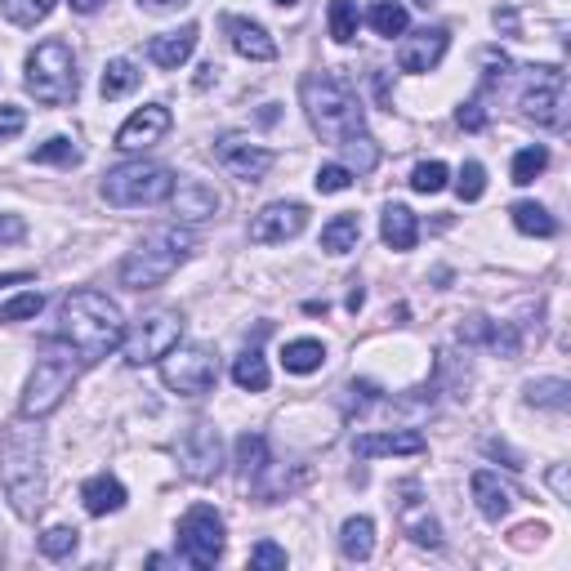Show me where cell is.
Masks as SVG:
<instances>
[{
    "label": "cell",
    "instance_id": "ba28073f",
    "mask_svg": "<svg viewBox=\"0 0 571 571\" xmlns=\"http://www.w3.org/2000/svg\"><path fill=\"white\" fill-rule=\"evenodd\" d=\"M518 108L540 130H567V112H571L567 72L562 67H527V86L518 95Z\"/></svg>",
    "mask_w": 571,
    "mask_h": 571
},
{
    "label": "cell",
    "instance_id": "5bb4252c",
    "mask_svg": "<svg viewBox=\"0 0 571 571\" xmlns=\"http://www.w3.org/2000/svg\"><path fill=\"white\" fill-rule=\"evenodd\" d=\"M397 527L402 536H411L420 549H442V527L429 514V501H420V486L416 482H402L397 486Z\"/></svg>",
    "mask_w": 571,
    "mask_h": 571
},
{
    "label": "cell",
    "instance_id": "3957f363",
    "mask_svg": "<svg viewBox=\"0 0 571 571\" xmlns=\"http://www.w3.org/2000/svg\"><path fill=\"white\" fill-rule=\"evenodd\" d=\"M299 99L308 112V125L326 139V143H344L349 134L366 130V112L362 99L349 90V80L336 72H308L299 80Z\"/></svg>",
    "mask_w": 571,
    "mask_h": 571
},
{
    "label": "cell",
    "instance_id": "db71d44e",
    "mask_svg": "<svg viewBox=\"0 0 571 571\" xmlns=\"http://www.w3.org/2000/svg\"><path fill=\"white\" fill-rule=\"evenodd\" d=\"M23 282H32V273H0V290H6V286H23Z\"/></svg>",
    "mask_w": 571,
    "mask_h": 571
},
{
    "label": "cell",
    "instance_id": "5b68a950",
    "mask_svg": "<svg viewBox=\"0 0 571 571\" xmlns=\"http://www.w3.org/2000/svg\"><path fill=\"white\" fill-rule=\"evenodd\" d=\"M76 371H80L76 353H72L63 340H50L45 353H41V362H36V371H32V380H28V388H23L19 416H28V420L54 416L58 406L67 402L72 384H76Z\"/></svg>",
    "mask_w": 571,
    "mask_h": 571
},
{
    "label": "cell",
    "instance_id": "4dcf8cb0",
    "mask_svg": "<svg viewBox=\"0 0 571 571\" xmlns=\"http://www.w3.org/2000/svg\"><path fill=\"white\" fill-rule=\"evenodd\" d=\"M371 28H375V36L393 41V36H402L406 28H411V14H406L402 0H375V6H371Z\"/></svg>",
    "mask_w": 571,
    "mask_h": 571
},
{
    "label": "cell",
    "instance_id": "7bdbcfd3",
    "mask_svg": "<svg viewBox=\"0 0 571 571\" xmlns=\"http://www.w3.org/2000/svg\"><path fill=\"white\" fill-rule=\"evenodd\" d=\"M455 193H460V201H477V197L486 193V171L477 166V161H464V166H460Z\"/></svg>",
    "mask_w": 571,
    "mask_h": 571
},
{
    "label": "cell",
    "instance_id": "836d02e7",
    "mask_svg": "<svg viewBox=\"0 0 571 571\" xmlns=\"http://www.w3.org/2000/svg\"><path fill=\"white\" fill-rule=\"evenodd\" d=\"M344 166L353 171V175H371L375 166H380V147H375V139L362 130V134H349L344 143Z\"/></svg>",
    "mask_w": 571,
    "mask_h": 571
},
{
    "label": "cell",
    "instance_id": "7402d4cb",
    "mask_svg": "<svg viewBox=\"0 0 571 571\" xmlns=\"http://www.w3.org/2000/svg\"><path fill=\"white\" fill-rule=\"evenodd\" d=\"M197 41H201L197 23H184L179 32H161V36H152V41H147V58H152L156 67L175 72V67H184V63L197 54Z\"/></svg>",
    "mask_w": 571,
    "mask_h": 571
},
{
    "label": "cell",
    "instance_id": "6f0895ef",
    "mask_svg": "<svg viewBox=\"0 0 571 571\" xmlns=\"http://www.w3.org/2000/svg\"><path fill=\"white\" fill-rule=\"evenodd\" d=\"M273 6H282V10H295V6H299V0H273Z\"/></svg>",
    "mask_w": 571,
    "mask_h": 571
},
{
    "label": "cell",
    "instance_id": "f1b7e54d",
    "mask_svg": "<svg viewBox=\"0 0 571 571\" xmlns=\"http://www.w3.org/2000/svg\"><path fill=\"white\" fill-rule=\"evenodd\" d=\"M509 219H514V228L527 232V237H553V232H558V219H553L540 201H514V206H509Z\"/></svg>",
    "mask_w": 571,
    "mask_h": 571
},
{
    "label": "cell",
    "instance_id": "7a4b0ae2",
    "mask_svg": "<svg viewBox=\"0 0 571 571\" xmlns=\"http://www.w3.org/2000/svg\"><path fill=\"white\" fill-rule=\"evenodd\" d=\"M0 486L19 518H36L45 509V429L41 420L19 416L0 433Z\"/></svg>",
    "mask_w": 571,
    "mask_h": 571
},
{
    "label": "cell",
    "instance_id": "ffe728a7",
    "mask_svg": "<svg viewBox=\"0 0 571 571\" xmlns=\"http://www.w3.org/2000/svg\"><path fill=\"white\" fill-rule=\"evenodd\" d=\"M223 32H228V41H232V50H237L241 58H251V63H273V58H277V41H273L268 28L255 23V19L228 14V19H223Z\"/></svg>",
    "mask_w": 571,
    "mask_h": 571
},
{
    "label": "cell",
    "instance_id": "4fadbf2b",
    "mask_svg": "<svg viewBox=\"0 0 571 571\" xmlns=\"http://www.w3.org/2000/svg\"><path fill=\"white\" fill-rule=\"evenodd\" d=\"M215 161L232 175V179H241V184H260L268 171H273V152L268 147H260V143H251V139H241V134H219L215 139Z\"/></svg>",
    "mask_w": 571,
    "mask_h": 571
},
{
    "label": "cell",
    "instance_id": "9f6ffc18",
    "mask_svg": "<svg viewBox=\"0 0 571 571\" xmlns=\"http://www.w3.org/2000/svg\"><path fill=\"white\" fill-rule=\"evenodd\" d=\"M260 121H264V125H273V121H277V103H268V108L260 112Z\"/></svg>",
    "mask_w": 571,
    "mask_h": 571
},
{
    "label": "cell",
    "instance_id": "ee69618b",
    "mask_svg": "<svg viewBox=\"0 0 571 571\" xmlns=\"http://www.w3.org/2000/svg\"><path fill=\"white\" fill-rule=\"evenodd\" d=\"M251 567H255V571H277V567H286V549L273 545V540H260V545L251 549Z\"/></svg>",
    "mask_w": 571,
    "mask_h": 571
},
{
    "label": "cell",
    "instance_id": "74e56055",
    "mask_svg": "<svg viewBox=\"0 0 571 571\" xmlns=\"http://www.w3.org/2000/svg\"><path fill=\"white\" fill-rule=\"evenodd\" d=\"M545 166H549V147L536 143V147H523V152L514 156V171H509V175H514L518 188H527V184H536V179L545 175Z\"/></svg>",
    "mask_w": 571,
    "mask_h": 571
},
{
    "label": "cell",
    "instance_id": "d6986e66",
    "mask_svg": "<svg viewBox=\"0 0 571 571\" xmlns=\"http://www.w3.org/2000/svg\"><path fill=\"white\" fill-rule=\"evenodd\" d=\"M469 492H473V505H477V514H482L486 523L509 518V509L518 505L514 486H505L501 473H492V469H477V473L469 477Z\"/></svg>",
    "mask_w": 571,
    "mask_h": 571
},
{
    "label": "cell",
    "instance_id": "e0dca14e",
    "mask_svg": "<svg viewBox=\"0 0 571 571\" xmlns=\"http://www.w3.org/2000/svg\"><path fill=\"white\" fill-rule=\"evenodd\" d=\"M171 125H175V117H171L166 103H143V108L117 130V147H121V152H143V147H152V143L166 139Z\"/></svg>",
    "mask_w": 571,
    "mask_h": 571
},
{
    "label": "cell",
    "instance_id": "60d3db41",
    "mask_svg": "<svg viewBox=\"0 0 571 571\" xmlns=\"http://www.w3.org/2000/svg\"><path fill=\"white\" fill-rule=\"evenodd\" d=\"M447 179H451V171L442 166V161H420V166L411 171V188H416V193H425V197L442 193V188H447Z\"/></svg>",
    "mask_w": 571,
    "mask_h": 571
},
{
    "label": "cell",
    "instance_id": "277c9868",
    "mask_svg": "<svg viewBox=\"0 0 571 571\" xmlns=\"http://www.w3.org/2000/svg\"><path fill=\"white\" fill-rule=\"evenodd\" d=\"M193 251H197V237L188 228H156L121 260L117 277H121L125 290H156L161 282H171L179 273V264Z\"/></svg>",
    "mask_w": 571,
    "mask_h": 571
},
{
    "label": "cell",
    "instance_id": "681fc988",
    "mask_svg": "<svg viewBox=\"0 0 571 571\" xmlns=\"http://www.w3.org/2000/svg\"><path fill=\"white\" fill-rule=\"evenodd\" d=\"M549 486H553L558 501H571V492H567V464H553V469H549Z\"/></svg>",
    "mask_w": 571,
    "mask_h": 571
},
{
    "label": "cell",
    "instance_id": "2e32d148",
    "mask_svg": "<svg viewBox=\"0 0 571 571\" xmlns=\"http://www.w3.org/2000/svg\"><path fill=\"white\" fill-rule=\"evenodd\" d=\"M447 45H451V32H447V28L402 32V45H397V67H402V72H411V76H425V72H433V67L447 58Z\"/></svg>",
    "mask_w": 571,
    "mask_h": 571
},
{
    "label": "cell",
    "instance_id": "484cf974",
    "mask_svg": "<svg viewBox=\"0 0 571 571\" xmlns=\"http://www.w3.org/2000/svg\"><path fill=\"white\" fill-rule=\"evenodd\" d=\"M340 553H344L349 562H366V558L375 553V523H371L366 514H358V518H349V523L340 527Z\"/></svg>",
    "mask_w": 571,
    "mask_h": 571
},
{
    "label": "cell",
    "instance_id": "8fae6325",
    "mask_svg": "<svg viewBox=\"0 0 571 571\" xmlns=\"http://www.w3.org/2000/svg\"><path fill=\"white\" fill-rule=\"evenodd\" d=\"M179 558L197 571H210L223 558V518L210 505H193L179 518Z\"/></svg>",
    "mask_w": 571,
    "mask_h": 571
},
{
    "label": "cell",
    "instance_id": "b9f144b4",
    "mask_svg": "<svg viewBox=\"0 0 571 571\" xmlns=\"http://www.w3.org/2000/svg\"><path fill=\"white\" fill-rule=\"evenodd\" d=\"M41 308H45V295H41V290H23V295H14V299L0 304V321H28V317H36Z\"/></svg>",
    "mask_w": 571,
    "mask_h": 571
},
{
    "label": "cell",
    "instance_id": "9a60e30c",
    "mask_svg": "<svg viewBox=\"0 0 571 571\" xmlns=\"http://www.w3.org/2000/svg\"><path fill=\"white\" fill-rule=\"evenodd\" d=\"M304 228H308L304 201H273L251 219V241L255 246H277V241H295Z\"/></svg>",
    "mask_w": 571,
    "mask_h": 571
},
{
    "label": "cell",
    "instance_id": "c3c4849f",
    "mask_svg": "<svg viewBox=\"0 0 571 571\" xmlns=\"http://www.w3.org/2000/svg\"><path fill=\"white\" fill-rule=\"evenodd\" d=\"M482 447H486V455H501V460H509V469H527V464H523V455H518V451H509V447H505V442H496V438H486Z\"/></svg>",
    "mask_w": 571,
    "mask_h": 571
},
{
    "label": "cell",
    "instance_id": "9c48e42d",
    "mask_svg": "<svg viewBox=\"0 0 571 571\" xmlns=\"http://www.w3.org/2000/svg\"><path fill=\"white\" fill-rule=\"evenodd\" d=\"M184 340V312L179 308H152L147 317L134 321V331L121 340L130 366H152Z\"/></svg>",
    "mask_w": 571,
    "mask_h": 571
},
{
    "label": "cell",
    "instance_id": "f6af8a7d",
    "mask_svg": "<svg viewBox=\"0 0 571 571\" xmlns=\"http://www.w3.org/2000/svg\"><path fill=\"white\" fill-rule=\"evenodd\" d=\"M23 125H28V112H23V108L0 103V143L14 139V134H23Z\"/></svg>",
    "mask_w": 571,
    "mask_h": 571
},
{
    "label": "cell",
    "instance_id": "d6a6232c",
    "mask_svg": "<svg viewBox=\"0 0 571 571\" xmlns=\"http://www.w3.org/2000/svg\"><path fill=\"white\" fill-rule=\"evenodd\" d=\"M527 402L531 406H540V411H567L571 406V384L567 380H531L527 384Z\"/></svg>",
    "mask_w": 571,
    "mask_h": 571
},
{
    "label": "cell",
    "instance_id": "bcb514c9",
    "mask_svg": "<svg viewBox=\"0 0 571 571\" xmlns=\"http://www.w3.org/2000/svg\"><path fill=\"white\" fill-rule=\"evenodd\" d=\"M28 237V223L23 215H0V246H14V241Z\"/></svg>",
    "mask_w": 571,
    "mask_h": 571
},
{
    "label": "cell",
    "instance_id": "11a10c76",
    "mask_svg": "<svg viewBox=\"0 0 571 571\" xmlns=\"http://www.w3.org/2000/svg\"><path fill=\"white\" fill-rule=\"evenodd\" d=\"M362 304H366V290H362V286H353V290H349V312H358Z\"/></svg>",
    "mask_w": 571,
    "mask_h": 571
},
{
    "label": "cell",
    "instance_id": "d4e9b609",
    "mask_svg": "<svg viewBox=\"0 0 571 571\" xmlns=\"http://www.w3.org/2000/svg\"><path fill=\"white\" fill-rule=\"evenodd\" d=\"M268 473V438L264 433H241L237 438V477L241 486H251Z\"/></svg>",
    "mask_w": 571,
    "mask_h": 571
},
{
    "label": "cell",
    "instance_id": "816d5d0a",
    "mask_svg": "<svg viewBox=\"0 0 571 571\" xmlns=\"http://www.w3.org/2000/svg\"><path fill=\"white\" fill-rule=\"evenodd\" d=\"M67 6H72L76 14H99V10L108 6V0H67Z\"/></svg>",
    "mask_w": 571,
    "mask_h": 571
},
{
    "label": "cell",
    "instance_id": "603a6c76",
    "mask_svg": "<svg viewBox=\"0 0 571 571\" xmlns=\"http://www.w3.org/2000/svg\"><path fill=\"white\" fill-rule=\"evenodd\" d=\"M380 237H384L388 251H416V241H420V219H416V210L388 201L384 215H380Z\"/></svg>",
    "mask_w": 571,
    "mask_h": 571
},
{
    "label": "cell",
    "instance_id": "e575fe53",
    "mask_svg": "<svg viewBox=\"0 0 571 571\" xmlns=\"http://www.w3.org/2000/svg\"><path fill=\"white\" fill-rule=\"evenodd\" d=\"M32 161H36V166H80V147H76V139L54 134V139L32 147Z\"/></svg>",
    "mask_w": 571,
    "mask_h": 571
},
{
    "label": "cell",
    "instance_id": "ab89813d",
    "mask_svg": "<svg viewBox=\"0 0 571 571\" xmlns=\"http://www.w3.org/2000/svg\"><path fill=\"white\" fill-rule=\"evenodd\" d=\"M353 179H358V175L344 166V161H331V166H321V171H317V179H312V184H317V193H321V197H336V193H349V188H353Z\"/></svg>",
    "mask_w": 571,
    "mask_h": 571
},
{
    "label": "cell",
    "instance_id": "f907efd6",
    "mask_svg": "<svg viewBox=\"0 0 571 571\" xmlns=\"http://www.w3.org/2000/svg\"><path fill=\"white\" fill-rule=\"evenodd\" d=\"M139 6H143L147 14H171V10H179V6H188V0H139Z\"/></svg>",
    "mask_w": 571,
    "mask_h": 571
},
{
    "label": "cell",
    "instance_id": "680465c9",
    "mask_svg": "<svg viewBox=\"0 0 571 571\" xmlns=\"http://www.w3.org/2000/svg\"><path fill=\"white\" fill-rule=\"evenodd\" d=\"M0 558H6V545H0Z\"/></svg>",
    "mask_w": 571,
    "mask_h": 571
},
{
    "label": "cell",
    "instance_id": "6da1fadb",
    "mask_svg": "<svg viewBox=\"0 0 571 571\" xmlns=\"http://www.w3.org/2000/svg\"><path fill=\"white\" fill-rule=\"evenodd\" d=\"M58 340L76 353L80 366H99L103 358H112L125 340V317L117 299H108L103 290H72L58 312Z\"/></svg>",
    "mask_w": 571,
    "mask_h": 571
},
{
    "label": "cell",
    "instance_id": "7c38bea8",
    "mask_svg": "<svg viewBox=\"0 0 571 571\" xmlns=\"http://www.w3.org/2000/svg\"><path fill=\"white\" fill-rule=\"evenodd\" d=\"M179 469L193 482H215L223 473V438L215 425H193L179 438Z\"/></svg>",
    "mask_w": 571,
    "mask_h": 571
},
{
    "label": "cell",
    "instance_id": "8d00e7d4",
    "mask_svg": "<svg viewBox=\"0 0 571 571\" xmlns=\"http://www.w3.org/2000/svg\"><path fill=\"white\" fill-rule=\"evenodd\" d=\"M326 23H331V41L349 45L362 28V10H358V0H331V14H326Z\"/></svg>",
    "mask_w": 571,
    "mask_h": 571
},
{
    "label": "cell",
    "instance_id": "8992f818",
    "mask_svg": "<svg viewBox=\"0 0 571 571\" xmlns=\"http://www.w3.org/2000/svg\"><path fill=\"white\" fill-rule=\"evenodd\" d=\"M28 95L41 108H67L80 90V76H76V54L67 41H41L28 54Z\"/></svg>",
    "mask_w": 571,
    "mask_h": 571
},
{
    "label": "cell",
    "instance_id": "f546056e",
    "mask_svg": "<svg viewBox=\"0 0 571 571\" xmlns=\"http://www.w3.org/2000/svg\"><path fill=\"white\" fill-rule=\"evenodd\" d=\"M321 362H326L321 340H290V344L282 349V366H286L290 375H312V371H321Z\"/></svg>",
    "mask_w": 571,
    "mask_h": 571
},
{
    "label": "cell",
    "instance_id": "83f0119b",
    "mask_svg": "<svg viewBox=\"0 0 571 571\" xmlns=\"http://www.w3.org/2000/svg\"><path fill=\"white\" fill-rule=\"evenodd\" d=\"M232 380H237V388H246V393H264L268 388L273 375H268V362H264V353L255 344L232 362Z\"/></svg>",
    "mask_w": 571,
    "mask_h": 571
},
{
    "label": "cell",
    "instance_id": "f35d334b",
    "mask_svg": "<svg viewBox=\"0 0 571 571\" xmlns=\"http://www.w3.org/2000/svg\"><path fill=\"white\" fill-rule=\"evenodd\" d=\"M76 545H80V531H76V527H50V531L41 536V553H45V558H54V562L72 558V553H76Z\"/></svg>",
    "mask_w": 571,
    "mask_h": 571
},
{
    "label": "cell",
    "instance_id": "44dd1931",
    "mask_svg": "<svg viewBox=\"0 0 571 571\" xmlns=\"http://www.w3.org/2000/svg\"><path fill=\"white\" fill-rule=\"evenodd\" d=\"M171 206H175V219L184 223H201L210 215H219V193L206 184V179H175V193H171Z\"/></svg>",
    "mask_w": 571,
    "mask_h": 571
},
{
    "label": "cell",
    "instance_id": "1f68e13d",
    "mask_svg": "<svg viewBox=\"0 0 571 571\" xmlns=\"http://www.w3.org/2000/svg\"><path fill=\"white\" fill-rule=\"evenodd\" d=\"M139 67L130 63V58H112L108 67H103V80H99V95L103 99H125L134 86H139Z\"/></svg>",
    "mask_w": 571,
    "mask_h": 571
},
{
    "label": "cell",
    "instance_id": "4316f807",
    "mask_svg": "<svg viewBox=\"0 0 571 571\" xmlns=\"http://www.w3.org/2000/svg\"><path fill=\"white\" fill-rule=\"evenodd\" d=\"M358 241H362V219L358 215H336L321 228V251L326 255H349V251H358Z\"/></svg>",
    "mask_w": 571,
    "mask_h": 571
},
{
    "label": "cell",
    "instance_id": "f5cc1de1",
    "mask_svg": "<svg viewBox=\"0 0 571 571\" xmlns=\"http://www.w3.org/2000/svg\"><path fill=\"white\" fill-rule=\"evenodd\" d=\"M496 28H505V32H518V14H514V10H496Z\"/></svg>",
    "mask_w": 571,
    "mask_h": 571
},
{
    "label": "cell",
    "instance_id": "d590c367",
    "mask_svg": "<svg viewBox=\"0 0 571 571\" xmlns=\"http://www.w3.org/2000/svg\"><path fill=\"white\" fill-rule=\"evenodd\" d=\"M0 10L14 28H36L58 10V0H0Z\"/></svg>",
    "mask_w": 571,
    "mask_h": 571
},
{
    "label": "cell",
    "instance_id": "30bf717a",
    "mask_svg": "<svg viewBox=\"0 0 571 571\" xmlns=\"http://www.w3.org/2000/svg\"><path fill=\"white\" fill-rule=\"evenodd\" d=\"M161 380H166V388H175L179 397H201L219 380V358L206 344H175L161 358Z\"/></svg>",
    "mask_w": 571,
    "mask_h": 571
},
{
    "label": "cell",
    "instance_id": "7dc6e473",
    "mask_svg": "<svg viewBox=\"0 0 571 571\" xmlns=\"http://www.w3.org/2000/svg\"><path fill=\"white\" fill-rule=\"evenodd\" d=\"M455 121H460L464 130H482V125H486V108H482V99H469V103L455 112Z\"/></svg>",
    "mask_w": 571,
    "mask_h": 571
},
{
    "label": "cell",
    "instance_id": "cb8c5ba5",
    "mask_svg": "<svg viewBox=\"0 0 571 571\" xmlns=\"http://www.w3.org/2000/svg\"><path fill=\"white\" fill-rule=\"evenodd\" d=\"M80 505H86L90 518H108L125 509V486L112 473H95L86 486H80Z\"/></svg>",
    "mask_w": 571,
    "mask_h": 571
},
{
    "label": "cell",
    "instance_id": "52a82bcc",
    "mask_svg": "<svg viewBox=\"0 0 571 571\" xmlns=\"http://www.w3.org/2000/svg\"><path fill=\"white\" fill-rule=\"evenodd\" d=\"M103 201L117 210H143V206H161L175 193V175L161 166V161H125V166L103 175Z\"/></svg>",
    "mask_w": 571,
    "mask_h": 571
},
{
    "label": "cell",
    "instance_id": "ac0fdd59",
    "mask_svg": "<svg viewBox=\"0 0 571 571\" xmlns=\"http://www.w3.org/2000/svg\"><path fill=\"white\" fill-rule=\"evenodd\" d=\"M429 438L420 429H393V433H358L353 455L358 460H380V455H425Z\"/></svg>",
    "mask_w": 571,
    "mask_h": 571
}]
</instances>
